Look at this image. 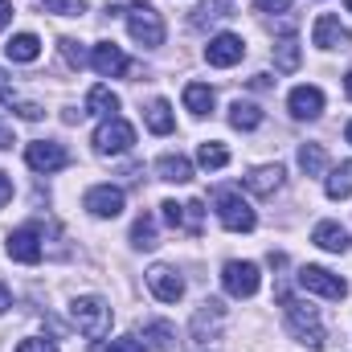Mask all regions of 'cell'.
Returning a JSON list of instances; mask_svg holds the SVG:
<instances>
[{"label":"cell","instance_id":"15","mask_svg":"<svg viewBox=\"0 0 352 352\" xmlns=\"http://www.w3.org/2000/svg\"><path fill=\"white\" fill-rule=\"evenodd\" d=\"M287 107H291L295 119H320V111H324V90L320 87H295L287 94Z\"/></svg>","mask_w":352,"mask_h":352},{"label":"cell","instance_id":"9","mask_svg":"<svg viewBox=\"0 0 352 352\" xmlns=\"http://www.w3.org/2000/svg\"><path fill=\"white\" fill-rule=\"evenodd\" d=\"M221 283H226V291H230L234 299H250V295L258 291L263 274H258V266H254V263H226Z\"/></svg>","mask_w":352,"mask_h":352},{"label":"cell","instance_id":"3","mask_svg":"<svg viewBox=\"0 0 352 352\" xmlns=\"http://www.w3.org/2000/svg\"><path fill=\"white\" fill-rule=\"evenodd\" d=\"M127 29H131V37H135L144 50L164 45V21H160V12H156L148 0H135V4L127 8Z\"/></svg>","mask_w":352,"mask_h":352},{"label":"cell","instance_id":"1","mask_svg":"<svg viewBox=\"0 0 352 352\" xmlns=\"http://www.w3.org/2000/svg\"><path fill=\"white\" fill-rule=\"evenodd\" d=\"M278 303H283V316H287V328L299 344L307 349H324V324L316 316V307H307L303 299H295L287 287H278Z\"/></svg>","mask_w":352,"mask_h":352},{"label":"cell","instance_id":"18","mask_svg":"<svg viewBox=\"0 0 352 352\" xmlns=\"http://www.w3.org/2000/svg\"><path fill=\"white\" fill-rule=\"evenodd\" d=\"M278 184H283V164H263V168H254V173L246 176V188L254 197H270Z\"/></svg>","mask_w":352,"mask_h":352},{"label":"cell","instance_id":"21","mask_svg":"<svg viewBox=\"0 0 352 352\" xmlns=\"http://www.w3.org/2000/svg\"><path fill=\"white\" fill-rule=\"evenodd\" d=\"M230 123H234L238 131H254V127L263 123V107H254V102H242V98H238V102L230 107Z\"/></svg>","mask_w":352,"mask_h":352},{"label":"cell","instance_id":"45","mask_svg":"<svg viewBox=\"0 0 352 352\" xmlns=\"http://www.w3.org/2000/svg\"><path fill=\"white\" fill-rule=\"evenodd\" d=\"M344 140H349V144H352V123H349V127H344Z\"/></svg>","mask_w":352,"mask_h":352},{"label":"cell","instance_id":"25","mask_svg":"<svg viewBox=\"0 0 352 352\" xmlns=\"http://www.w3.org/2000/svg\"><path fill=\"white\" fill-rule=\"evenodd\" d=\"M328 197L332 201H344V197H352V160H344L340 168H332V176H328Z\"/></svg>","mask_w":352,"mask_h":352},{"label":"cell","instance_id":"11","mask_svg":"<svg viewBox=\"0 0 352 352\" xmlns=\"http://www.w3.org/2000/svg\"><path fill=\"white\" fill-rule=\"evenodd\" d=\"M90 66H94L102 78H119V74L131 70V62L123 58V50H119L115 41H98V45L90 50Z\"/></svg>","mask_w":352,"mask_h":352},{"label":"cell","instance_id":"38","mask_svg":"<svg viewBox=\"0 0 352 352\" xmlns=\"http://www.w3.org/2000/svg\"><path fill=\"white\" fill-rule=\"evenodd\" d=\"M62 54H66V62H70V66H82V62H87V58H82V50H78V41H70V37L62 41Z\"/></svg>","mask_w":352,"mask_h":352},{"label":"cell","instance_id":"35","mask_svg":"<svg viewBox=\"0 0 352 352\" xmlns=\"http://www.w3.org/2000/svg\"><path fill=\"white\" fill-rule=\"evenodd\" d=\"M90 352H144V344L131 340V336H123V340H111V344H94Z\"/></svg>","mask_w":352,"mask_h":352},{"label":"cell","instance_id":"40","mask_svg":"<svg viewBox=\"0 0 352 352\" xmlns=\"http://www.w3.org/2000/svg\"><path fill=\"white\" fill-rule=\"evenodd\" d=\"M8 197H12V180H8V176L0 173V209L8 205Z\"/></svg>","mask_w":352,"mask_h":352},{"label":"cell","instance_id":"36","mask_svg":"<svg viewBox=\"0 0 352 352\" xmlns=\"http://www.w3.org/2000/svg\"><path fill=\"white\" fill-rule=\"evenodd\" d=\"M16 352H58V344L54 340H41V336H29V340L16 344Z\"/></svg>","mask_w":352,"mask_h":352},{"label":"cell","instance_id":"46","mask_svg":"<svg viewBox=\"0 0 352 352\" xmlns=\"http://www.w3.org/2000/svg\"><path fill=\"white\" fill-rule=\"evenodd\" d=\"M349 12H352V0H349Z\"/></svg>","mask_w":352,"mask_h":352},{"label":"cell","instance_id":"29","mask_svg":"<svg viewBox=\"0 0 352 352\" xmlns=\"http://www.w3.org/2000/svg\"><path fill=\"white\" fill-rule=\"evenodd\" d=\"M324 164H328V156H324L320 144H303V148H299V168H303L307 176H320Z\"/></svg>","mask_w":352,"mask_h":352},{"label":"cell","instance_id":"23","mask_svg":"<svg viewBox=\"0 0 352 352\" xmlns=\"http://www.w3.org/2000/svg\"><path fill=\"white\" fill-rule=\"evenodd\" d=\"M87 111L90 115H102V119H111L115 111H119V94H111V87H94L87 94Z\"/></svg>","mask_w":352,"mask_h":352},{"label":"cell","instance_id":"7","mask_svg":"<svg viewBox=\"0 0 352 352\" xmlns=\"http://www.w3.org/2000/svg\"><path fill=\"white\" fill-rule=\"evenodd\" d=\"M25 164H29L33 173H58V168L70 164V152H66L62 144H54V140H37V144L25 148Z\"/></svg>","mask_w":352,"mask_h":352},{"label":"cell","instance_id":"37","mask_svg":"<svg viewBox=\"0 0 352 352\" xmlns=\"http://www.w3.org/2000/svg\"><path fill=\"white\" fill-rule=\"evenodd\" d=\"M160 209H164V221H168L173 230H180V226H184V205H176V201H164Z\"/></svg>","mask_w":352,"mask_h":352},{"label":"cell","instance_id":"32","mask_svg":"<svg viewBox=\"0 0 352 352\" xmlns=\"http://www.w3.org/2000/svg\"><path fill=\"white\" fill-rule=\"evenodd\" d=\"M274 66H278V70H287V74H291V70H299V45H295L291 37L274 45Z\"/></svg>","mask_w":352,"mask_h":352},{"label":"cell","instance_id":"16","mask_svg":"<svg viewBox=\"0 0 352 352\" xmlns=\"http://www.w3.org/2000/svg\"><path fill=\"white\" fill-rule=\"evenodd\" d=\"M221 316H226V307H221L217 299H205V303L197 307V316H192V340H209V336L221 328Z\"/></svg>","mask_w":352,"mask_h":352},{"label":"cell","instance_id":"33","mask_svg":"<svg viewBox=\"0 0 352 352\" xmlns=\"http://www.w3.org/2000/svg\"><path fill=\"white\" fill-rule=\"evenodd\" d=\"M45 12H58V16H82L90 8V0H41Z\"/></svg>","mask_w":352,"mask_h":352},{"label":"cell","instance_id":"27","mask_svg":"<svg viewBox=\"0 0 352 352\" xmlns=\"http://www.w3.org/2000/svg\"><path fill=\"white\" fill-rule=\"evenodd\" d=\"M131 242H135L140 250L160 246V242H156V217H152V213H140V217H135V226H131Z\"/></svg>","mask_w":352,"mask_h":352},{"label":"cell","instance_id":"31","mask_svg":"<svg viewBox=\"0 0 352 352\" xmlns=\"http://www.w3.org/2000/svg\"><path fill=\"white\" fill-rule=\"evenodd\" d=\"M221 16H230V4H221V0H205V4L192 12V25L205 29V25H213V21H221Z\"/></svg>","mask_w":352,"mask_h":352},{"label":"cell","instance_id":"14","mask_svg":"<svg viewBox=\"0 0 352 352\" xmlns=\"http://www.w3.org/2000/svg\"><path fill=\"white\" fill-rule=\"evenodd\" d=\"M148 287H152V295L164 299V303H176V299L184 295V278L176 274L173 266H152V270H148Z\"/></svg>","mask_w":352,"mask_h":352},{"label":"cell","instance_id":"20","mask_svg":"<svg viewBox=\"0 0 352 352\" xmlns=\"http://www.w3.org/2000/svg\"><path fill=\"white\" fill-rule=\"evenodd\" d=\"M4 54H8L12 62H37L41 41H37V33H16V37L4 41Z\"/></svg>","mask_w":352,"mask_h":352},{"label":"cell","instance_id":"43","mask_svg":"<svg viewBox=\"0 0 352 352\" xmlns=\"http://www.w3.org/2000/svg\"><path fill=\"white\" fill-rule=\"evenodd\" d=\"M8 144H12V131H8V127L0 123V148H8Z\"/></svg>","mask_w":352,"mask_h":352},{"label":"cell","instance_id":"26","mask_svg":"<svg viewBox=\"0 0 352 352\" xmlns=\"http://www.w3.org/2000/svg\"><path fill=\"white\" fill-rule=\"evenodd\" d=\"M0 102H4V107H16V115H21V119H41V107H37V102H21V98H16V90L8 87L4 70H0Z\"/></svg>","mask_w":352,"mask_h":352},{"label":"cell","instance_id":"6","mask_svg":"<svg viewBox=\"0 0 352 352\" xmlns=\"http://www.w3.org/2000/svg\"><path fill=\"white\" fill-rule=\"evenodd\" d=\"M299 287L311 291V295H324V299H344L349 295V283L340 274L324 270V266H303L299 270Z\"/></svg>","mask_w":352,"mask_h":352},{"label":"cell","instance_id":"17","mask_svg":"<svg viewBox=\"0 0 352 352\" xmlns=\"http://www.w3.org/2000/svg\"><path fill=\"white\" fill-rule=\"evenodd\" d=\"M156 173H160V180H168V184H188L192 180V164L180 152H168V156L156 160Z\"/></svg>","mask_w":352,"mask_h":352},{"label":"cell","instance_id":"22","mask_svg":"<svg viewBox=\"0 0 352 352\" xmlns=\"http://www.w3.org/2000/svg\"><path fill=\"white\" fill-rule=\"evenodd\" d=\"M184 107H188L192 115H209V111H213V87L188 82V87H184Z\"/></svg>","mask_w":352,"mask_h":352},{"label":"cell","instance_id":"30","mask_svg":"<svg viewBox=\"0 0 352 352\" xmlns=\"http://www.w3.org/2000/svg\"><path fill=\"white\" fill-rule=\"evenodd\" d=\"M197 160H201V168H226V164H230V152H226L217 140H209V144L197 148Z\"/></svg>","mask_w":352,"mask_h":352},{"label":"cell","instance_id":"4","mask_svg":"<svg viewBox=\"0 0 352 352\" xmlns=\"http://www.w3.org/2000/svg\"><path fill=\"white\" fill-rule=\"evenodd\" d=\"M213 205H217V217H221V226L230 230V234H250L254 230V209L238 197V192H230V188H217L213 192Z\"/></svg>","mask_w":352,"mask_h":352},{"label":"cell","instance_id":"28","mask_svg":"<svg viewBox=\"0 0 352 352\" xmlns=\"http://www.w3.org/2000/svg\"><path fill=\"white\" fill-rule=\"evenodd\" d=\"M148 127L156 131V135H168L176 127V119H173V107L164 102V98H156L152 107H148Z\"/></svg>","mask_w":352,"mask_h":352},{"label":"cell","instance_id":"5","mask_svg":"<svg viewBox=\"0 0 352 352\" xmlns=\"http://www.w3.org/2000/svg\"><path fill=\"white\" fill-rule=\"evenodd\" d=\"M131 144H135V127H131L127 119H119V115L102 119L98 131H94V152H98V156H119V152H127Z\"/></svg>","mask_w":352,"mask_h":352},{"label":"cell","instance_id":"34","mask_svg":"<svg viewBox=\"0 0 352 352\" xmlns=\"http://www.w3.org/2000/svg\"><path fill=\"white\" fill-rule=\"evenodd\" d=\"M201 217H205V205L201 201H188L184 205V230L188 234H201Z\"/></svg>","mask_w":352,"mask_h":352},{"label":"cell","instance_id":"13","mask_svg":"<svg viewBox=\"0 0 352 352\" xmlns=\"http://www.w3.org/2000/svg\"><path fill=\"white\" fill-rule=\"evenodd\" d=\"M8 258H16V263H25V266L41 263V242H37L33 226H21V230L8 234Z\"/></svg>","mask_w":352,"mask_h":352},{"label":"cell","instance_id":"10","mask_svg":"<svg viewBox=\"0 0 352 352\" xmlns=\"http://www.w3.org/2000/svg\"><path fill=\"white\" fill-rule=\"evenodd\" d=\"M311 41H316L320 50H349V45H352V33L340 25V16L324 12V16L311 25Z\"/></svg>","mask_w":352,"mask_h":352},{"label":"cell","instance_id":"44","mask_svg":"<svg viewBox=\"0 0 352 352\" xmlns=\"http://www.w3.org/2000/svg\"><path fill=\"white\" fill-rule=\"evenodd\" d=\"M344 94H349V98H352V70H349V74H344Z\"/></svg>","mask_w":352,"mask_h":352},{"label":"cell","instance_id":"41","mask_svg":"<svg viewBox=\"0 0 352 352\" xmlns=\"http://www.w3.org/2000/svg\"><path fill=\"white\" fill-rule=\"evenodd\" d=\"M8 307H12V295H8V287H4V283H0V316H4V311H8Z\"/></svg>","mask_w":352,"mask_h":352},{"label":"cell","instance_id":"42","mask_svg":"<svg viewBox=\"0 0 352 352\" xmlns=\"http://www.w3.org/2000/svg\"><path fill=\"white\" fill-rule=\"evenodd\" d=\"M8 21H12V4H8V0H0V29H4Z\"/></svg>","mask_w":352,"mask_h":352},{"label":"cell","instance_id":"19","mask_svg":"<svg viewBox=\"0 0 352 352\" xmlns=\"http://www.w3.org/2000/svg\"><path fill=\"white\" fill-rule=\"evenodd\" d=\"M311 242H316L320 250H332V254H344V250H349V234H344L336 221H320L316 234H311Z\"/></svg>","mask_w":352,"mask_h":352},{"label":"cell","instance_id":"39","mask_svg":"<svg viewBox=\"0 0 352 352\" xmlns=\"http://www.w3.org/2000/svg\"><path fill=\"white\" fill-rule=\"evenodd\" d=\"M254 8H258V12H274V8L283 12V8H287V0H254Z\"/></svg>","mask_w":352,"mask_h":352},{"label":"cell","instance_id":"2","mask_svg":"<svg viewBox=\"0 0 352 352\" xmlns=\"http://www.w3.org/2000/svg\"><path fill=\"white\" fill-rule=\"evenodd\" d=\"M70 320H74V328H78L82 336H90V340H98V336L111 332V307H107L98 295L74 299V303H70Z\"/></svg>","mask_w":352,"mask_h":352},{"label":"cell","instance_id":"8","mask_svg":"<svg viewBox=\"0 0 352 352\" xmlns=\"http://www.w3.org/2000/svg\"><path fill=\"white\" fill-rule=\"evenodd\" d=\"M242 58H246V41L234 37V33H217V37L205 45V62L217 66V70H230V66H238Z\"/></svg>","mask_w":352,"mask_h":352},{"label":"cell","instance_id":"12","mask_svg":"<svg viewBox=\"0 0 352 352\" xmlns=\"http://www.w3.org/2000/svg\"><path fill=\"white\" fill-rule=\"evenodd\" d=\"M82 205H87L94 217H119V213H123V188H115V184H94Z\"/></svg>","mask_w":352,"mask_h":352},{"label":"cell","instance_id":"24","mask_svg":"<svg viewBox=\"0 0 352 352\" xmlns=\"http://www.w3.org/2000/svg\"><path fill=\"white\" fill-rule=\"evenodd\" d=\"M144 340L156 352H168L173 340H176V332H173V324H164V320H148V324H144Z\"/></svg>","mask_w":352,"mask_h":352}]
</instances>
